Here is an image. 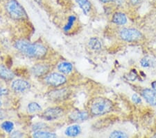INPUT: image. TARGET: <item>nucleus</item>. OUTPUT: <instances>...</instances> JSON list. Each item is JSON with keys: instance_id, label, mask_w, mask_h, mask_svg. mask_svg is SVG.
I'll list each match as a JSON object with an SVG mask.
<instances>
[{"instance_id": "obj_1", "label": "nucleus", "mask_w": 156, "mask_h": 138, "mask_svg": "<svg viewBox=\"0 0 156 138\" xmlns=\"http://www.w3.org/2000/svg\"><path fill=\"white\" fill-rule=\"evenodd\" d=\"M15 49L29 58L42 59L48 52L47 47L40 43H31L27 40H17L14 43Z\"/></svg>"}, {"instance_id": "obj_2", "label": "nucleus", "mask_w": 156, "mask_h": 138, "mask_svg": "<svg viewBox=\"0 0 156 138\" xmlns=\"http://www.w3.org/2000/svg\"><path fill=\"white\" fill-rule=\"evenodd\" d=\"M89 112L92 116H101L110 112L113 109V103L106 98L98 97L93 99L89 103Z\"/></svg>"}, {"instance_id": "obj_3", "label": "nucleus", "mask_w": 156, "mask_h": 138, "mask_svg": "<svg viewBox=\"0 0 156 138\" xmlns=\"http://www.w3.org/2000/svg\"><path fill=\"white\" fill-rule=\"evenodd\" d=\"M5 9L10 17L14 21H24L28 18L24 8L17 0H9L5 4Z\"/></svg>"}, {"instance_id": "obj_4", "label": "nucleus", "mask_w": 156, "mask_h": 138, "mask_svg": "<svg viewBox=\"0 0 156 138\" xmlns=\"http://www.w3.org/2000/svg\"><path fill=\"white\" fill-rule=\"evenodd\" d=\"M44 81L47 85L51 87H59L63 86L67 82V78L64 74L60 72L49 73L44 76Z\"/></svg>"}, {"instance_id": "obj_5", "label": "nucleus", "mask_w": 156, "mask_h": 138, "mask_svg": "<svg viewBox=\"0 0 156 138\" xmlns=\"http://www.w3.org/2000/svg\"><path fill=\"white\" fill-rule=\"evenodd\" d=\"M119 36L125 42L134 43L140 41L143 38V35L136 29L123 28L119 32Z\"/></svg>"}, {"instance_id": "obj_6", "label": "nucleus", "mask_w": 156, "mask_h": 138, "mask_svg": "<svg viewBox=\"0 0 156 138\" xmlns=\"http://www.w3.org/2000/svg\"><path fill=\"white\" fill-rule=\"evenodd\" d=\"M65 114V110L60 106L50 107L44 110L42 113V119L48 121H56Z\"/></svg>"}, {"instance_id": "obj_7", "label": "nucleus", "mask_w": 156, "mask_h": 138, "mask_svg": "<svg viewBox=\"0 0 156 138\" xmlns=\"http://www.w3.org/2000/svg\"><path fill=\"white\" fill-rule=\"evenodd\" d=\"M51 66L44 62H39L34 65L31 69V73L36 77H44L50 73Z\"/></svg>"}, {"instance_id": "obj_8", "label": "nucleus", "mask_w": 156, "mask_h": 138, "mask_svg": "<svg viewBox=\"0 0 156 138\" xmlns=\"http://www.w3.org/2000/svg\"><path fill=\"white\" fill-rule=\"evenodd\" d=\"M11 87L12 91L16 93H24L31 89L30 82L24 79H16L11 81Z\"/></svg>"}, {"instance_id": "obj_9", "label": "nucleus", "mask_w": 156, "mask_h": 138, "mask_svg": "<svg viewBox=\"0 0 156 138\" xmlns=\"http://www.w3.org/2000/svg\"><path fill=\"white\" fill-rule=\"evenodd\" d=\"M69 90L66 88L62 89H55L48 93V98L52 101L54 102H60L62 100H66L69 97Z\"/></svg>"}, {"instance_id": "obj_10", "label": "nucleus", "mask_w": 156, "mask_h": 138, "mask_svg": "<svg viewBox=\"0 0 156 138\" xmlns=\"http://www.w3.org/2000/svg\"><path fill=\"white\" fill-rule=\"evenodd\" d=\"M90 114V113L86 111L75 110L70 113L68 118L72 122H83L89 119Z\"/></svg>"}, {"instance_id": "obj_11", "label": "nucleus", "mask_w": 156, "mask_h": 138, "mask_svg": "<svg viewBox=\"0 0 156 138\" xmlns=\"http://www.w3.org/2000/svg\"><path fill=\"white\" fill-rule=\"evenodd\" d=\"M14 72L3 64H0V78L6 82H10L15 78Z\"/></svg>"}, {"instance_id": "obj_12", "label": "nucleus", "mask_w": 156, "mask_h": 138, "mask_svg": "<svg viewBox=\"0 0 156 138\" xmlns=\"http://www.w3.org/2000/svg\"><path fill=\"white\" fill-rule=\"evenodd\" d=\"M141 94L148 104L156 105V93L153 89L146 88L141 91Z\"/></svg>"}, {"instance_id": "obj_13", "label": "nucleus", "mask_w": 156, "mask_h": 138, "mask_svg": "<svg viewBox=\"0 0 156 138\" xmlns=\"http://www.w3.org/2000/svg\"><path fill=\"white\" fill-rule=\"evenodd\" d=\"M74 67L72 64L68 62H62L57 65V70L58 72L64 75H69L73 71Z\"/></svg>"}, {"instance_id": "obj_14", "label": "nucleus", "mask_w": 156, "mask_h": 138, "mask_svg": "<svg viewBox=\"0 0 156 138\" xmlns=\"http://www.w3.org/2000/svg\"><path fill=\"white\" fill-rule=\"evenodd\" d=\"M112 22L117 25H124L127 22V17L122 12H116L112 15Z\"/></svg>"}, {"instance_id": "obj_15", "label": "nucleus", "mask_w": 156, "mask_h": 138, "mask_svg": "<svg viewBox=\"0 0 156 138\" xmlns=\"http://www.w3.org/2000/svg\"><path fill=\"white\" fill-rule=\"evenodd\" d=\"M81 132V128L79 125H72L67 128L65 130V134L67 137H77Z\"/></svg>"}, {"instance_id": "obj_16", "label": "nucleus", "mask_w": 156, "mask_h": 138, "mask_svg": "<svg viewBox=\"0 0 156 138\" xmlns=\"http://www.w3.org/2000/svg\"><path fill=\"white\" fill-rule=\"evenodd\" d=\"M85 16H88L92 11V4L90 0H75Z\"/></svg>"}, {"instance_id": "obj_17", "label": "nucleus", "mask_w": 156, "mask_h": 138, "mask_svg": "<svg viewBox=\"0 0 156 138\" xmlns=\"http://www.w3.org/2000/svg\"><path fill=\"white\" fill-rule=\"evenodd\" d=\"M33 137L36 138H54L57 137V135L55 132H50L48 130H40L35 131L33 134Z\"/></svg>"}, {"instance_id": "obj_18", "label": "nucleus", "mask_w": 156, "mask_h": 138, "mask_svg": "<svg viewBox=\"0 0 156 138\" xmlns=\"http://www.w3.org/2000/svg\"><path fill=\"white\" fill-rule=\"evenodd\" d=\"M88 46L90 47V49L94 50V51H99L102 49L101 41L97 37H92L89 40Z\"/></svg>"}, {"instance_id": "obj_19", "label": "nucleus", "mask_w": 156, "mask_h": 138, "mask_svg": "<svg viewBox=\"0 0 156 138\" xmlns=\"http://www.w3.org/2000/svg\"><path fill=\"white\" fill-rule=\"evenodd\" d=\"M27 110L29 113L31 114H34V113H37L39 112H41L42 108L39 103L36 102H31L29 103L27 105Z\"/></svg>"}, {"instance_id": "obj_20", "label": "nucleus", "mask_w": 156, "mask_h": 138, "mask_svg": "<svg viewBox=\"0 0 156 138\" xmlns=\"http://www.w3.org/2000/svg\"><path fill=\"white\" fill-rule=\"evenodd\" d=\"M140 64L141 66L144 68H150L155 66V60L153 59L151 57H145L143 59H141Z\"/></svg>"}, {"instance_id": "obj_21", "label": "nucleus", "mask_w": 156, "mask_h": 138, "mask_svg": "<svg viewBox=\"0 0 156 138\" xmlns=\"http://www.w3.org/2000/svg\"><path fill=\"white\" fill-rule=\"evenodd\" d=\"M1 128L2 129V130H4L6 132L11 133L14 130V124L13 122L12 121H5L2 124Z\"/></svg>"}, {"instance_id": "obj_22", "label": "nucleus", "mask_w": 156, "mask_h": 138, "mask_svg": "<svg viewBox=\"0 0 156 138\" xmlns=\"http://www.w3.org/2000/svg\"><path fill=\"white\" fill-rule=\"evenodd\" d=\"M76 21V17L75 16H70L68 17V21H67V22L66 23V24L65 25L64 27V31L65 32H68L69 30H71L72 29L73 26L75 23V22Z\"/></svg>"}, {"instance_id": "obj_23", "label": "nucleus", "mask_w": 156, "mask_h": 138, "mask_svg": "<svg viewBox=\"0 0 156 138\" xmlns=\"http://www.w3.org/2000/svg\"><path fill=\"white\" fill-rule=\"evenodd\" d=\"M110 137H115V138H126L128 137V135L124 132L121 131V130H114L112 131L110 135Z\"/></svg>"}, {"instance_id": "obj_24", "label": "nucleus", "mask_w": 156, "mask_h": 138, "mask_svg": "<svg viewBox=\"0 0 156 138\" xmlns=\"http://www.w3.org/2000/svg\"><path fill=\"white\" fill-rule=\"evenodd\" d=\"M46 124L44 123H42V122H38L35 124L34 125L32 126V130L33 131H37V130H44L46 129Z\"/></svg>"}, {"instance_id": "obj_25", "label": "nucleus", "mask_w": 156, "mask_h": 138, "mask_svg": "<svg viewBox=\"0 0 156 138\" xmlns=\"http://www.w3.org/2000/svg\"><path fill=\"white\" fill-rule=\"evenodd\" d=\"M9 90L7 88L0 87V96H6L9 94Z\"/></svg>"}, {"instance_id": "obj_26", "label": "nucleus", "mask_w": 156, "mask_h": 138, "mask_svg": "<svg viewBox=\"0 0 156 138\" xmlns=\"http://www.w3.org/2000/svg\"><path fill=\"white\" fill-rule=\"evenodd\" d=\"M143 0H128L129 4L133 6H137L142 3Z\"/></svg>"}, {"instance_id": "obj_27", "label": "nucleus", "mask_w": 156, "mask_h": 138, "mask_svg": "<svg viewBox=\"0 0 156 138\" xmlns=\"http://www.w3.org/2000/svg\"><path fill=\"white\" fill-rule=\"evenodd\" d=\"M132 100L135 103V104H140L141 102H142V100H141L140 98L137 96V94H134L132 97Z\"/></svg>"}, {"instance_id": "obj_28", "label": "nucleus", "mask_w": 156, "mask_h": 138, "mask_svg": "<svg viewBox=\"0 0 156 138\" xmlns=\"http://www.w3.org/2000/svg\"><path fill=\"white\" fill-rule=\"evenodd\" d=\"M24 135L23 133H22L20 131H12L11 132V136L13 137H21Z\"/></svg>"}, {"instance_id": "obj_29", "label": "nucleus", "mask_w": 156, "mask_h": 138, "mask_svg": "<svg viewBox=\"0 0 156 138\" xmlns=\"http://www.w3.org/2000/svg\"><path fill=\"white\" fill-rule=\"evenodd\" d=\"M116 1H117V0H100V2L104 4H108V3H110V2H114Z\"/></svg>"}, {"instance_id": "obj_30", "label": "nucleus", "mask_w": 156, "mask_h": 138, "mask_svg": "<svg viewBox=\"0 0 156 138\" xmlns=\"http://www.w3.org/2000/svg\"><path fill=\"white\" fill-rule=\"evenodd\" d=\"M151 87L153 91L156 93V80L155 81H153L151 83Z\"/></svg>"}, {"instance_id": "obj_31", "label": "nucleus", "mask_w": 156, "mask_h": 138, "mask_svg": "<svg viewBox=\"0 0 156 138\" xmlns=\"http://www.w3.org/2000/svg\"><path fill=\"white\" fill-rule=\"evenodd\" d=\"M5 117V113L0 110V119H4Z\"/></svg>"}, {"instance_id": "obj_32", "label": "nucleus", "mask_w": 156, "mask_h": 138, "mask_svg": "<svg viewBox=\"0 0 156 138\" xmlns=\"http://www.w3.org/2000/svg\"><path fill=\"white\" fill-rule=\"evenodd\" d=\"M2 105V103L1 100H0V107H1Z\"/></svg>"}]
</instances>
